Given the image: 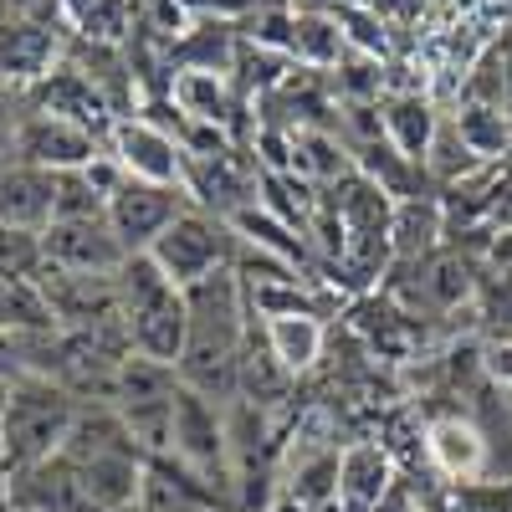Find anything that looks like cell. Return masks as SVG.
Instances as JSON below:
<instances>
[{"label": "cell", "mask_w": 512, "mask_h": 512, "mask_svg": "<svg viewBox=\"0 0 512 512\" xmlns=\"http://www.w3.org/2000/svg\"><path fill=\"white\" fill-rule=\"evenodd\" d=\"M77 420V400L52 379H21L6 390V410H0V472L21 477L47 466Z\"/></svg>", "instance_id": "cell-3"}, {"label": "cell", "mask_w": 512, "mask_h": 512, "mask_svg": "<svg viewBox=\"0 0 512 512\" xmlns=\"http://www.w3.org/2000/svg\"><path fill=\"white\" fill-rule=\"evenodd\" d=\"M149 262L175 287H195L205 277L226 272V262H231V231H226L221 216H205V210L185 205L175 216V226L149 246Z\"/></svg>", "instance_id": "cell-4"}, {"label": "cell", "mask_w": 512, "mask_h": 512, "mask_svg": "<svg viewBox=\"0 0 512 512\" xmlns=\"http://www.w3.org/2000/svg\"><path fill=\"white\" fill-rule=\"evenodd\" d=\"M190 303V333H185V354H180V384L205 400L231 395V384L241 374V282L236 272H216L195 287H185Z\"/></svg>", "instance_id": "cell-1"}, {"label": "cell", "mask_w": 512, "mask_h": 512, "mask_svg": "<svg viewBox=\"0 0 512 512\" xmlns=\"http://www.w3.org/2000/svg\"><path fill=\"white\" fill-rule=\"evenodd\" d=\"M267 349L282 374H303L323 354V323L313 313H277L267 318Z\"/></svg>", "instance_id": "cell-12"}, {"label": "cell", "mask_w": 512, "mask_h": 512, "mask_svg": "<svg viewBox=\"0 0 512 512\" xmlns=\"http://www.w3.org/2000/svg\"><path fill=\"white\" fill-rule=\"evenodd\" d=\"M108 149L128 180H149V185H180L185 180V149L154 128L149 118H118L108 128Z\"/></svg>", "instance_id": "cell-7"}, {"label": "cell", "mask_w": 512, "mask_h": 512, "mask_svg": "<svg viewBox=\"0 0 512 512\" xmlns=\"http://www.w3.org/2000/svg\"><path fill=\"white\" fill-rule=\"evenodd\" d=\"M139 512H226V497L200 472H190L180 456L154 451V456H144Z\"/></svg>", "instance_id": "cell-9"}, {"label": "cell", "mask_w": 512, "mask_h": 512, "mask_svg": "<svg viewBox=\"0 0 512 512\" xmlns=\"http://www.w3.org/2000/svg\"><path fill=\"white\" fill-rule=\"evenodd\" d=\"M16 154L21 164H36L47 175H67V169H88L98 159V134L57 113H31L16 128Z\"/></svg>", "instance_id": "cell-8"}, {"label": "cell", "mask_w": 512, "mask_h": 512, "mask_svg": "<svg viewBox=\"0 0 512 512\" xmlns=\"http://www.w3.org/2000/svg\"><path fill=\"white\" fill-rule=\"evenodd\" d=\"M52 31L47 26H0V77H47Z\"/></svg>", "instance_id": "cell-15"}, {"label": "cell", "mask_w": 512, "mask_h": 512, "mask_svg": "<svg viewBox=\"0 0 512 512\" xmlns=\"http://www.w3.org/2000/svg\"><path fill=\"white\" fill-rule=\"evenodd\" d=\"M431 456L446 477H477L482 472V456H487V441L472 420L461 415H446L431 425Z\"/></svg>", "instance_id": "cell-13"}, {"label": "cell", "mask_w": 512, "mask_h": 512, "mask_svg": "<svg viewBox=\"0 0 512 512\" xmlns=\"http://www.w3.org/2000/svg\"><path fill=\"white\" fill-rule=\"evenodd\" d=\"M390 456H384L379 446L359 441L349 446L344 456H338V487H333V502L338 512H379L384 497H390Z\"/></svg>", "instance_id": "cell-11"}, {"label": "cell", "mask_w": 512, "mask_h": 512, "mask_svg": "<svg viewBox=\"0 0 512 512\" xmlns=\"http://www.w3.org/2000/svg\"><path fill=\"white\" fill-rule=\"evenodd\" d=\"M47 251H41V231H21V226H0V277L16 282V277H31Z\"/></svg>", "instance_id": "cell-18"}, {"label": "cell", "mask_w": 512, "mask_h": 512, "mask_svg": "<svg viewBox=\"0 0 512 512\" xmlns=\"http://www.w3.org/2000/svg\"><path fill=\"white\" fill-rule=\"evenodd\" d=\"M62 6L77 21V31L93 36V41H113L128 26V6H123V0H62Z\"/></svg>", "instance_id": "cell-17"}, {"label": "cell", "mask_w": 512, "mask_h": 512, "mask_svg": "<svg viewBox=\"0 0 512 512\" xmlns=\"http://www.w3.org/2000/svg\"><path fill=\"white\" fill-rule=\"evenodd\" d=\"M169 98L180 103V113L190 118V123H226L231 118V98H226V82H221V72L216 67H190V72H180L175 77V88H169Z\"/></svg>", "instance_id": "cell-14"}, {"label": "cell", "mask_w": 512, "mask_h": 512, "mask_svg": "<svg viewBox=\"0 0 512 512\" xmlns=\"http://www.w3.org/2000/svg\"><path fill=\"white\" fill-rule=\"evenodd\" d=\"M384 123H390V139L405 159H420L425 149H431V108H425L420 98H395Z\"/></svg>", "instance_id": "cell-16"}, {"label": "cell", "mask_w": 512, "mask_h": 512, "mask_svg": "<svg viewBox=\"0 0 512 512\" xmlns=\"http://www.w3.org/2000/svg\"><path fill=\"white\" fill-rule=\"evenodd\" d=\"M461 144L472 149V154H492V149H502V113H492V108L461 113Z\"/></svg>", "instance_id": "cell-19"}, {"label": "cell", "mask_w": 512, "mask_h": 512, "mask_svg": "<svg viewBox=\"0 0 512 512\" xmlns=\"http://www.w3.org/2000/svg\"><path fill=\"white\" fill-rule=\"evenodd\" d=\"M118 313L128 328V349L139 359L169 364L175 369L185 354V333H190V303H185V287H175L154 262L149 251L128 256L118 267Z\"/></svg>", "instance_id": "cell-2"}, {"label": "cell", "mask_w": 512, "mask_h": 512, "mask_svg": "<svg viewBox=\"0 0 512 512\" xmlns=\"http://www.w3.org/2000/svg\"><path fill=\"white\" fill-rule=\"evenodd\" d=\"M57 216V175L36 164H6L0 169V226L47 231Z\"/></svg>", "instance_id": "cell-10"}, {"label": "cell", "mask_w": 512, "mask_h": 512, "mask_svg": "<svg viewBox=\"0 0 512 512\" xmlns=\"http://www.w3.org/2000/svg\"><path fill=\"white\" fill-rule=\"evenodd\" d=\"M180 210H185V185H149V180H128L123 175V185L108 195L103 216H108L113 236L123 241V251L139 256L175 226Z\"/></svg>", "instance_id": "cell-5"}, {"label": "cell", "mask_w": 512, "mask_h": 512, "mask_svg": "<svg viewBox=\"0 0 512 512\" xmlns=\"http://www.w3.org/2000/svg\"><path fill=\"white\" fill-rule=\"evenodd\" d=\"M0 410H6V390H0Z\"/></svg>", "instance_id": "cell-20"}, {"label": "cell", "mask_w": 512, "mask_h": 512, "mask_svg": "<svg viewBox=\"0 0 512 512\" xmlns=\"http://www.w3.org/2000/svg\"><path fill=\"white\" fill-rule=\"evenodd\" d=\"M41 251L47 262L77 277H118V267L128 262L123 241L113 236L108 216H82V221H52L41 231Z\"/></svg>", "instance_id": "cell-6"}]
</instances>
